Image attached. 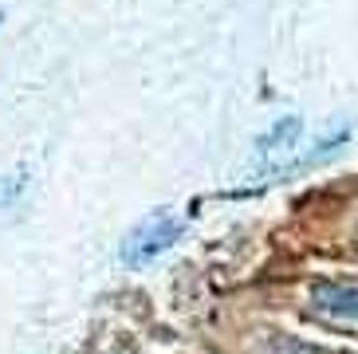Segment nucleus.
<instances>
[{
    "label": "nucleus",
    "instance_id": "nucleus-1",
    "mask_svg": "<svg viewBox=\"0 0 358 354\" xmlns=\"http://www.w3.org/2000/svg\"><path fill=\"white\" fill-rule=\"evenodd\" d=\"M181 225L173 213H166V208H158V213H150L146 220H138L134 229L127 232V240H122V264L127 268H146V264H154L162 256V252H169L173 244L181 240Z\"/></svg>",
    "mask_w": 358,
    "mask_h": 354
},
{
    "label": "nucleus",
    "instance_id": "nucleus-2",
    "mask_svg": "<svg viewBox=\"0 0 358 354\" xmlns=\"http://www.w3.org/2000/svg\"><path fill=\"white\" fill-rule=\"evenodd\" d=\"M311 307L319 319L338 327H358V280H323L311 288Z\"/></svg>",
    "mask_w": 358,
    "mask_h": 354
},
{
    "label": "nucleus",
    "instance_id": "nucleus-3",
    "mask_svg": "<svg viewBox=\"0 0 358 354\" xmlns=\"http://www.w3.org/2000/svg\"><path fill=\"white\" fill-rule=\"evenodd\" d=\"M295 134H299V118H287V126L284 122H275V130L268 138H260V154H272V150H280V146H292L295 142Z\"/></svg>",
    "mask_w": 358,
    "mask_h": 354
},
{
    "label": "nucleus",
    "instance_id": "nucleus-4",
    "mask_svg": "<svg viewBox=\"0 0 358 354\" xmlns=\"http://www.w3.org/2000/svg\"><path fill=\"white\" fill-rule=\"evenodd\" d=\"M20 189H24V174L0 177V205H12V201L20 197Z\"/></svg>",
    "mask_w": 358,
    "mask_h": 354
}]
</instances>
